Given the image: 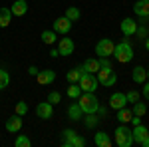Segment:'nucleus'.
I'll list each match as a JSON object with an SVG mask.
<instances>
[{"label":"nucleus","mask_w":149,"mask_h":147,"mask_svg":"<svg viewBox=\"0 0 149 147\" xmlns=\"http://www.w3.org/2000/svg\"><path fill=\"white\" fill-rule=\"evenodd\" d=\"M145 2H149V0H145Z\"/></svg>","instance_id":"45"},{"label":"nucleus","mask_w":149,"mask_h":147,"mask_svg":"<svg viewBox=\"0 0 149 147\" xmlns=\"http://www.w3.org/2000/svg\"><path fill=\"white\" fill-rule=\"evenodd\" d=\"M80 76H81L80 68H74V70H70V72H68V76H66V78H68L70 84H78V82H80Z\"/></svg>","instance_id":"28"},{"label":"nucleus","mask_w":149,"mask_h":147,"mask_svg":"<svg viewBox=\"0 0 149 147\" xmlns=\"http://www.w3.org/2000/svg\"><path fill=\"white\" fill-rule=\"evenodd\" d=\"M36 115H38L40 119H50V117L54 115V105L50 102H40L36 105Z\"/></svg>","instance_id":"9"},{"label":"nucleus","mask_w":149,"mask_h":147,"mask_svg":"<svg viewBox=\"0 0 149 147\" xmlns=\"http://www.w3.org/2000/svg\"><path fill=\"white\" fill-rule=\"evenodd\" d=\"M125 98H127V102H129V103H135V102H139V91L129 90V91L125 93Z\"/></svg>","instance_id":"33"},{"label":"nucleus","mask_w":149,"mask_h":147,"mask_svg":"<svg viewBox=\"0 0 149 147\" xmlns=\"http://www.w3.org/2000/svg\"><path fill=\"white\" fill-rule=\"evenodd\" d=\"M70 30H72V20H68L66 16L54 20V32H58V34H68Z\"/></svg>","instance_id":"12"},{"label":"nucleus","mask_w":149,"mask_h":147,"mask_svg":"<svg viewBox=\"0 0 149 147\" xmlns=\"http://www.w3.org/2000/svg\"><path fill=\"white\" fill-rule=\"evenodd\" d=\"M81 95V88H80V84H72L68 88V98H72V100H78Z\"/></svg>","instance_id":"27"},{"label":"nucleus","mask_w":149,"mask_h":147,"mask_svg":"<svg viewBox=\"0 0 149 147\" xmlns=\"http://www.w3.org/2000/svg\"><path fill=\"white\" fill-rule=\"evenodd\" d=\"M8 84H10V76H8V72H6V70H0V90L8 88Z\"/></svg>","instance_id":"31"},{"label":"nucleus","mask_w":149,"mask_h":147,"mask_svg":"<svg viewBox=\"0 0 149 147\" xmlns=\"http://www.w3.org/2000/svg\"><path fill=\"white\" fill-rule=\"evenodd\" d=\"M100 68H102V70H113V68H111L109 58H100Z\"/></svg>","instance_id":"36"},{"label":"nucleus","mask_w":149,"mask_h":147,"mask_svg":"<svg viewBox=\"0 0 149 147\" xmlns=\"http://www.w3.org/2000/svg\"><path fill=\"white\" fill-rule=\"evenodd\" d=\"M131 78H133L135 84H143L147 79V70L143 68V66H135V68L131 70Z\"/></svg>","instance_id":"19"},{"label":"nucleus","mask_w":149,"mask_h":147,"mask_svg":"<svg viewBox=\"0 0 149 147\" xmlns=\"http://www.w3.org/2000/svg\"><path fill=\"white\" fill-rule=\"evenodd\" d=\"M16 113H18V115H26V113H28V105H26V102H18L16 103Z\"/></svg>","instance_id":"34"},{"label":"nucleus","mask_w":149,"mask_h":147,"mask_svg":"<svg viewBox=\"0 0 149 147\" xmlns=\"http://www.w3.org/2000/svg\"><path fill=\"white\" fill-rule=\"evenodd\" d=\"M147 79H149V70H147Z\"/></svg>","instance_id":"44"},{"label":"nucleus","mask_w":149,"mask_h":147,"mask_svg":"<svg viewBox=\"0 0 149 147\" xmlns=\"http://www.w3.org/2000/svg\"><path fill=\"white\" fill-rule=\"evenodd\" d=\"M68 20H72V22H76V20H80V8H76V6H70L68 10H66V14H64Z\"/></svg>","instance_id":"26"},{"label":"nucleus","mask_w":149,"mask_h":147,"mask_svg":"<svg viewBox=\"0 0 149 147\" xmlns=\"http://www.w3.org/2000/svg\"><path fill=\"white\" fill-rule=\"evenodd\" d=\"M12 20V10L10 8H0V28H6Z\"/></svg>","instance_id":"22"},{"label":"nucleus","mask_w":149,"mask_h":147,"mask_svg":"<svg viewBox=\"0 0 149 147\" xmlns=\"http://www.w3.org/2000/svg\"><path fill=\"white\" fill-rule=\"evenodd\" d=\"M113 56H115V60H117V62L127 64V62H131V60H133V48H131V44H129L127 40H123V42L115 44Z\"/></svg>","instance_id":"2"},{"label":"nucleus","mask_w":149,"mask_h":147,"mask_svg":"<svg viewBox=\"0 0 149 147\" xmlns=\"http://www.w3.org/2000/svg\"><path fill=\"white\" fill-rule=\"evenodd\" d=\"M139 145H143V147H149V133L145 135V139H143V141H141Z\"/></svg>","instance_id":"40"},{"label":"nucleus","mask_w":149,"mask_h":147,"mask_svg":"<svg viewBox=\"0 0 149 147\" xmlns=\"http://www.w3.org/2000/svg\"><path fill=\"white\" fill-rule=\"evenodd\" d=\"M88 117H84V123H86V127H95L97 125V121H100V117H95V113H86Z\"/></svg>","instance_id":"29"},{"label":"nucleus","mask_w":149,"mask_h":147,"mask_svg":"<svg viewBox=\"0 0 149 147\" xmlns=\"http://www.w3.org/2000/svg\"><path fill=\"white\" fill-rule=\"evenodd\" d=\"M56 36H58V32H54V30H44L40 38H42V42H44V44H54V42L58 40Z\"/></svg>","instance_id":"24"},{"label":"nucleus","mask_w":149,"mask_h":147,"mask_svg":"<svg viewBox=\"0 0 149 147\" xmlns=\"http://www.w3.org/2000/svg\"><path fill=\"white\" fill-rule=\"evenodd\" d=\"M145 48H147V52H149V38L145 40Z\"/></svg>","instance_id":"42"},{"label":"nucleus","mask_w":149,"mask_h":147,"mask_svg":"<svg viewBox=\"0 0 149 147\" xmlns=\"http://www.w3.org/2000/svg\"><path fill=\"white\" fill-rule=\"evenodd\" d=\"M93 141H95L97 147H111V139H109V135L105 131H97L95 137H93Z\"/></svg>","instance_id":"21"},{"label":"nucleus","mask_w":149,"mask_h":147,"mask_svg":"<svg viewBox=\"0 0 149 147\" xmlns=\"http://www.w3.org/2000/svg\"><path fill=\"white\" fill-rule=\"evenodd\" d=\"M36 79H38L40 86H50V84H54V79H56V72H54V70H40L38 76H36Z\"/></svg>","instance_id":"11"},{"label":"nucleus","mask_w":149,"mask_h":147,"mask_svg":"<svg viewBox=\"0 0 149 147\" xmlns=\"http://www.w3.org/2000/svg\"><path fill=\"white\" fill-rule=\"evenodd\" d=\"M133 12L137 14L139 18H149V2L145 0H137L133 4Z\"/></svg>","instance_id":"16"},{"label":"nucleus","mask_w":149,"mask_h":147,"mask_svg":"<svg viewBox=\"0 0 149 147\" xmlns=\"http://www.w3.org/2000/svg\"><path fill=\"white\" fill-rule=\"evenodd\" d=\"M74 40L72 38H62L60 42H58V52H60V56H70L72 52H74Z\"/></svg>","instance_id":"13"},{"label":"nucleus","mask_w":149,"mask_h":147,"mask_svg":"<svg viewBox=\"0 0 149 147\" xmlns=\"http://www.w3.org/2000/svg\"><path fill=\"white\" fill-rule=\"evenodd\" d=\"M100 70H102L100 68V60H95V58L86 60V62L80 66V72H88V74H97Z\"/></svg>","instance_id":"15"},{"label":"nucleus","mask_w":149,"mask_h":147,"mask_svg":"<svg viewBox=\"0 0 149 147\" xmlns=\"http://www.w3.org/2000/svg\"><path fill=\"white\" fill-rule=\"evenodd\" d=\"M147 34H149V24H147Z\"/></svg>","instance_id":"43"},{"label":"nucleus","mask_w":149,"mask_h":147,"mask_svg":"<svg viewBox=\"0 0 149 147\" xmlns=\"http://www.w3.org/2000/svg\"><path fill=\"white\" fill-rule=\"evenodd\" d=\"M131 111H133V115L143 117V115L147 113V105H145L143 102H135V103H133V109H131Z\"/></svg>","instance_id":"25"},{"label":"nucleus","mask_w":149,"mask_h":147,"mask_svg":"<svg viewBox=\"0 0 149 147\" xmlns=\"http://www.w3.org/2000/svg\"><path fill=\"white\" fill-rule=\"evenodd\" d=\"M10 10H12V16H24L28 12V2L26 0H14Z\"/></svg>","instance_id":"18"},{"label":"nucleus","mask_w":149,"mask_h":147,"mask_svg":"<svg viewBox=\"0 0 149 147\" xmlns=\"http://www.w3.org/2000/svg\"><path fill=\"white\" fill-rule=\"evenodd\" d=\"M60 56V52H58V48L56 50H52V52H50V58H58Z\"/></svg>","instance_id":"41"},{"label":"nucleus","mask_w":149,"mask_h":147,"mask_svg":"<svg viewBox=\"0 0 149 147\" xmlns=\"http://www.w3.org/2000/svg\"><path fill=\"white\" fill-rule=\"evenodd\" d=\"M113 50H115V44L111 40H107V38H102L97 44H95V54L100 58H109L113 56Z\"/></svg>","instance_id":"6"},{"label":"nucleus","mask_w":149,"mask_h":147,"mask_svg":"<svg viewBox=\"0 0 149 147\" xmlns=\"http://www.w3.org/2000/svg\"><path fill=\"white\" fill-rule=\"evenodd\" d=\"M81 115H84V111H81L80 103H70V107H68V117L70 119H72V121H80Z\"/></svg>","instance_id":"20"},{"label":"nucleus","mask_w":149,"mask_h":147,"mask_svg":"<svg viewBox=\"0 0 149 147\" xmlns=\"http://www.w3.org/2000/svg\"><path fill=\"white\" fill-rule=\"evenodd\" d=\"M129 123H131L133 127H135V125H139V123H141V117H139V115H133V117L129 119Z\"/></svg>","instance_id":"38"},{"label":"nucleus","mask_w":149,"mask_h":147,"mask_svg":"<svg viewBox=\"0 0 149 147\" xmlns=\"http://www.w3.org/2000/svg\"><path fill=\"white\" fill-rule=\"evenodd\" d=\"M135 34H137V38H141V40H143V38H147V26H143V24H141V26H137V30H135Z\"/></svg>","instance_id":"35"},{"label":"nucleus","mask_w":149,"mask_h":147,"mask_svg":"<svg viewBox=\"0 0 149 147\" xmlns=\"http://www.w3.org/2000/svg\"><path fill=\"white\" fill-rule=\"evenodd\" d=\"M62 143H64V147H84L86 139L78 135L74 129H64L62 131Z\"/></svg>","instance_id":"4"},{"label":"nucleus","mask_w":149,"mask_h":147,"mask_svg":"<svg viewBox=\"0 0 149 147\" xmlns=\"http://www.w3.org/2000/svg\"><path fill=\"white\" fill-rule=\"evenodd\" d=\"M131 117H133V111H131V109H125V107L117 109V119H119V123H129Z\"/></svg>","instance_id":"23"},{"label":"nucleus","mask_w":149,"mask_h":147,"mask_svg":"<svg viewBox=\"0 0 149 147\" xmlns=\"http://www.w3.org/2000/svg\"><path fill=\"white\" fill-rule=\"evenodd\" d=\"M6 129H8L10 133H18V131L22 129V115L14 113L12 117H8V121H6Z\"/></svg>","instance_id":"14"},{"label":"nucleus","mask_w":149,"mask_h":147,"mask_svg":"<svg viewBox=\"0 0 149 147\" xmlns=\"http://www.w3.org/2000/svg\"><path fill=\"white\" fill-rule=\"evenodd\" d=\"M119 28H121V34L125 36V38H129V36L135 34V30H137V22H135L133 18H123L121 24H119Z\"/></svg>","instance_id":"10"},{"label":"nucleus","mask_w":149,"mask_h":147,"mask_svg":"<svg viewBox=\"0 0 149 147\" xmlns=\"http://www.w3.org/2000/svg\"><path fill=\"white\" fill-rule=\"evenodd\" d=\"M38 72H40V70L36 68V66H30V68H28V74H30V76H34V78L38 76Z\"/></svg>","instance_id":"39"},{"label":"nucleus","mask_w":149,"mask_h":147,"mask_svg":"<svg viewBox=\"0 0 149 147\" xmlns=\"http://www.w3.org/2000/svg\"><path fill=\"white\" fill-rule=\"evenodd\" d=\"M115 143L119 147H131L133 145V135H131V129L127 127V123H121L115 129Z\"/></svg>","instance_id":"3"},{"label":"nucleus","mask_w":149,"mask_h":147,"mask_svg":"<svg viewBox=\"0 0 149 147\" xmlns=\"http://www.w3.org/2000/svg\"><path fill=\"white\" fill-rule=\"evenodd\" d=\"M14 145H16V147H30V145H32V141H30V137H28V135H18V137H16V141H14Z\"/></svg>","instance_id":"30"},{"label":"nucleus","mask_w":149,"mask_h":147,"mask_svg":"<svg viewBox=\"0 0 149 147\" xmlns=\"http://www.w3.org/2000/svg\"><path fill=\"white\" fill-rule=\"evenodd\" d=\"M143 98H145V100H149V79H145V82H143Z\"/></svg>","instance_id":"37"},{"label":"nucleus","mask_w":149,"mask_h":147,"mask_svg":"<svg viewBox=\"0 0 149 147\" xmlns=\"http://www.w3.org/2000/svg\"><path fill=\"white\" fill-rule=\"evenodd\" d=\"M48 102L52 103V105L60 103L62 102V93H60V91H50V93H48Z\"/></svg>","instance_id":"32"},{"label":"nucleus","mask_w":149,"mask_h":147,"mask_svg":"<svg viewBox=\"0 0 149 147\" xmlns=\"http://www.w3.org/2000/svg\"><path fill=\"white\" fill-rule=\"evenodd\" d=\"M95 78L100 82V86H105V88H111V86H115V82H117V76H115L113 70H100L95 74Z\"/></svg>","instance_id":"7"},{"label":"nucleus","mask_w":149,"mask_h":147,"mask_svg":"<svg viewBox=\"0 0 149 147\" xmlns=\"http://www.w3.org/2000/svg\"><path fill=\"white\" fill-rule=\"evenodd\" d=\"M149 133V129L145 127V125H135L133 129H131V135H133V143H141L143 139H145V135Z\"/></svg>","instance_id":"17"},{"label":"nucleus","mask_w":149,"mask_h":147,"mask_svg":"<svg viewBox=\"0 0 149 147\" xmlns=\"http://www.w3.org/2000/svg\"><path fill=\"white\" fill-rule=\"evenodd\" d=\"M80 88L81 91H95V88L100 86V82H97V78H95V74H88V72H81L80 76Z\"/></svg>","instance_id":"5"},{"label":"nucleus","mask_w":149,"mask_h":147,"mask_svg":"<svg viewBox=\"0 0 149 147\" xmlns=\"http://www.w3.org/2000/svg\"><path fill=\"white\" fill-rule=\"evenodd\" d=\"M109 107H111V109H115V111H117V109H121V107H125L127 105V98H125V93H121V91H115V93H111V95H109Z\"/></svg>","instance_id":"8"},{"label":"nucleus","mask_w":149,"mask_h":147,"mask_svg":"<svg viewBox=\"0 0 149 147\" xmlns=\"http://www.w3.org/2000/svg\"><path fill=\"white\" fill-rule=\"evenodd\" d=\"M80 100V107L84 113H97V107H100V102H97V95L95 91H81V95L78 98Z\"/></svg>","instance_id":"1"}]
</instances>
